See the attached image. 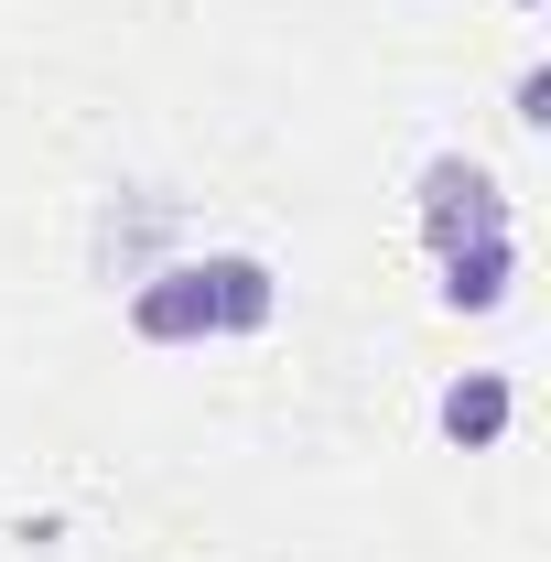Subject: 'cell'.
Instances as JSON below:
<instances>
[{"instance_id":"3957f363","label":"cell","mask_w":551,"mask_h":562,"mask_svg":"<svg viewBox=\"0 0 551 562\" xmlns=\"http://www.w3.org/2000/svg\"><path fill=\"white\" fill-rule=\"evenodd\" d=\"M508 271H519V238H465V249H443V314H497V303H508Z\"/></svg>"},{"instance_id":"7a4b0ae2","label":"cell","mask_w":551,"mask_h":562,"mask_svg":"<svg viewBox=\"0 0 551 562\" xmlns=\"http://www.w3.org/2000/svg\"><path fill=\"white\" fill-rule=\"evenodd\" d=\"M131 325L151 347H184V336H216V303H206V260H173V271L131 281Z\"/></svg>"},{"instance_id":"277c9868","label":"cell","mask_w":551,"mask_h":562,"mask_svg":"<svg viewBox=\"0 0 551 562\" xmlns=\"http://www.w3.org/2000/svg\"><path fill=\"white\" fill-rule=\"evenodd\" d=\"M508 412H519V390H508V368H465L454 390H443V432L476 454V443H497L508 432Z\"/></svg>"},{"instance_id":"6da1fadb","label":"cell","mask_w":551,"mask_h":562,"mask_svg":"<svg viewBox=\"0 0 551 562\" xmlns=\"http://www.w3.org/2000/svg\"><path fill=\"white\" fill-rule=\"evenodd\" d=\"M421 227H432V249H465V238H508V206H497V184H486L476 162H432L421 173Z\"/></svg>"},{"instance_id":"5b68a950","label":"cell","mask_w":551,"mask_h":562,"mask_svg":"<svg viewBox=\"0 0 551 562\" xmlns=\"http://www.w3.org/2000/svg\"><path fill=\"white\" fill-rule=\"evenodd\" d=\"M206 303H216V336H260L281 292H271L260 260H206Z\"/></svg>"}]
</instances>
